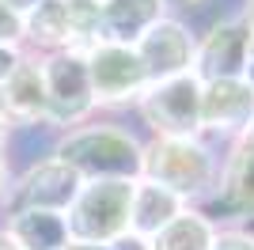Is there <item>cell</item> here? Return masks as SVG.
<instances>
[{"label":"cell","mask_w":254,"mask_h":250,"mask_svg":"<svg viewBox=\"0 0 254 250\" xmlns=\"http://www.w3.org/2000/svg\"><path fill=\"white\" fill-rule=\"evenodd\" d=\"M140 178L171 189L186 205L216 197L220 186V156L205 136H148Z\"/></svg>","instance_id":"cell-1"},{"label":"cell","mask_w":254,"mask_h":250,"mask_svg":"<svg viewBox=\"0 0 254 250\" xmlns=\"http://www.w3.org/2000/svg\"><path fill=\"white\" fill-rule=\"evenodd\" d=\"M53 156L68 163L84 182H99V178L137 182L140 159H144V140L118 122H84L57 136Z\"/></svg>","instance_id":"cell-2"},{"label":"cell","mask_w":254,"mask_h":250,"mask_svg":"<svg viewBox=\"0 0 254 250\" xmlns=\"http://www.w3.org/2000/svg\"><path fill=\"white\" fill-rule=\"evenodd\" d=\"M129 212H133V182L129 178L84 182L76 201L64 212L68 239L110 247V243L129 235Z\"/></svg>","instance_id":"cell-3"},{"label":"cell","mask_w":254,"mask_h":250,"mask_svg":"<svg viewBox=\"0 0 254 250\" xmlns=\"http://www.w3.org/2000/svg\"><path fill=\"white\" fill-rule=\"evenodd\" d=\"M38 64H42V83H46V125L57 133L84 125L95 110L84 50L42 53Z\"/></svg>","instance_id":"cell-4"},{"label":"cell","mask_w":254,"mask_h":250,"mask_svg":"<svg viewBox=\"0 0 254 250\" xmlns=\"http://www.w3.org/2000/svg\"><path fill=\"white\" fill-rule=\"evenodd\" d=\"M137 114L152 136H201V80L186 72L148 83L137 99Z\"/></svg>","instance_id":"cell-5"},{"label":"cell","mask_w":254,"mask_h":250,"mask_svg":"<svg viewBox=\"0 0 254 250\" xmlns=\"http://www.w3.org/2000/svg\"><path fill=\"white\" fill-rule=\"evenodd\" d=\"M84 57H87V80H91L95 106H106V110L137 106V99L148 87V72H144L133 46L95 42V46L84 50Z\"/></svg>","instance_id":"cell-6"},{"label":"cell","mask_w":254,"mask_h":250,"mask_svg":"<svg viewBox=\"0 0 254 250\" xmlns=\"http://www.w3.org/2000/svg\"><path fill=\"white\" fill-rule=\"evenodd\" d=\"M84 186V178L76 175L68 163H61L57 156H46L38 163H31L15 182H11V201L8 212L15 208H38V212H68V205L76 201Z\"/></svg>","instance_id":"cell-7"},{"label":"cell","mask_w":254,"mask_h":250,"mask_svg":"<svg viewBox=\"0 0 254 250\" xmlns=\"http://www.w3.org/2000/svg\"><path fill=\"white\" fill-rule=\"evenodd\" d=\"M247 50H251V31L239 15L216 19L209 31L197 38L193 50V68L201 83H216V80H243L247 68Z\"/></svg>","instance_id":"cell-8"},{"label":"cell","mask_w":254,"mask_h":250,"mask_svg":"<svg viewBox=\"0 0 254 250\" xmlns=\"http://www.w3.org/2000/svg\"><path fill=\"white\" fill-rule=\"evenodd\" d=\"M148 72V83L171 80V76H186L193 68V50H197V34L175 15H163L140 34V42L133 46Z\"/></svg>","instance_id":"cell-9"},{"label":"cell","mask_w":254,"mask_h":250,"mask_svg":"<svg viewBox=\"0 0 254 250\" xmlns=\"http://www.w3.org/2000/svg\"><path fill=\"white\" fill-rule=\"evenodd\" d=\"M254 129V87L247 80L201 83V136L239 140Z\"/></svg>","instance_id":"cell-10"},{"label":"cell","mask_w":254,"mask_h":250,"mask_svg":"<svg viewBox=\"0 0 254 250\" xmlns=\"http://www.w3.org/2000/svg\"><path fill=\"white\" fill-rule=\"evenodd\" d=\"M0 114L4 122L15 125H46V83H42V64L38 53H23L11 76L0 83Z\"/></svg>","instance_id":"cell-11"},{"label":"cell","mask_w":254,"mask_h":250,"mask_svg":"<svg viewBox=\"0 0 254 250\" xmlns=\"http://www.w3.org/2000/svg\"><path fill=\"white\" fill-rule=\"evenodd\" d=\"M163 15V0H95V42L137 46L140 34Z\"/></svg>","instance_id":"cell-12"},{"label":"cell","mask_w":254,"mask_h":250,"mask_svg":"<svg viewBox=\"0 0 254 250\" xmlns=\"http://www.w3.org/2000/svg\"><path fill=\"white\" fill-rule=\"evenodd\" d=\"M220 201L235 220H254V133L239 136L220 156Z\"/></svg>","instance_id":"cell-13"},{"label":"cell","mask_w":254,"mask_h":250,"mask_svg":"<svg viewBox=\"0 0 254 250\" xmlns=\"http://www.w3.org/2000/svg\"><path fill=\"white\" fill-rule=\"evenodd\" d=\"M23 46H31V53L38 57L57 50H80L72 0H38V8L23 15Z\"/></svg>","instance_id":"cell-14"},{"label":"cell","mask_w":254,"mask_h":250,"mask_svg":"<svg viewBox=\"0 0 254 250\" xmlns=\"http://www.w3.org/2000/svg\"><path fill=\"white\" fill-rule=\"evenodd\" d=\"M182 208H186V201L175 197L171 189L156 186V182H148V178H137V182H133L129 235H137V239H156V235L179 216Z\"/></svg>","instance_id":"cell-15"},{"label":"cell","mask_w":254,"mask_h":250,"mask_svg":"<svg viewBox=\"0 0 254 250\" xmlns=\"http://www.w3.org/2000/svg\"><path fill=\"white\" fill-rule=\"evenodd\" d=\"M19 250H64L68 247V224L61 212H38V208H15L4 224Z\"/></svg>","instance_id":"cell-16"},{"label":"cell","mask_w":254,"mask_h":250,"mask_svg":"<svg viewBox=\"0 0 254 250\" xmlns=\"http://www.w3.org/2000/svg\"><path fill=\"white\" fill-rule=\"evenodd\" d=\"M216 220L197 205H186L156 239H148L152 250H209L216 239Z\"/></svg>","instance_id":"cell-17"},{"label":"cell","mask_w":254,"mask_h":250,"mask_svg":"<svg viewBox=\"0 0 254 250\" xmlns=\"http://www.w3.org/2000/svg\"><path fill=\"white\" fill-rule=\"evenodd\" d=\"M209 250H254V231L243 224H224L216 228V239Z\"/></svg>","instance_id":"cell-18"},{"label":"cell","mask_w":254,"mask_h":250,"mask_svg":"<svg viewBox=\"0 0 254 250\" xmlns=\"http://www.w3.org/2000/svg\"><path fill=\"white\" fill-rule=\"evenodd\" d=\"M0 46L23 50V15H15L8 4H0Z\"/></svg>","instance_id":"cell-19"},{"label":"cell","mask_w":254,"mask_h":250,"mask_svg":"<svg viewBox=\"0 0 254 250\" xmlns=\"http://www.w3.org/2000/svg\"><path fill=\"white\" fill-rule=\"evenodd\" d=\"M11 167H8V159L0 156V208H8V201H11Z\"/></svg>","instance_id":"cell-20"},{"label":"cell","mask_w":254,"mask_h":250,"mask_svg":"<svg viewBox=\"0 0 254 250\" xmlns=\"http://www.w3.org/2000/svg\"><path fill=\"white\" fill-rule=\"evenodd\" d=\"M19 57H23V50H8V46H0V83L11 76V68L19 64Z\"/></svg>","instance_id":"cell-21"},{"label":"cell","mask_w":254,"mask_h":250,"mask_svg":"<svg viewBox=\"0 0 254 250\" xmlns=\"http://www.w3.org/2000/svg\"><path fill=\"white\" fill-rule=\"evenodd\" d=\"M106 250H152V247H148V239H137V235H126V239L110 243Z\"/></svg>","instance_id":"cell-22"},{"label":"cell","mask_w":254,"mask_h":250,"mask_svg":"<svg viewBox=\"0 0 254 250\" xmlns=\"http://www.w3.org/2000/svg\"><path fill=\"white\" fill-rule=\"evenodd\" d=\"M0 4H8L15 15H27V11H34L38 8V0H0Z\"/></svg>","instance_id":"cell-23"},{"label":"cell","mask_w":254,"mask_h":250,"mask_svg":"<svg viewBox=\"0 0 254 250\" xmlns=\"http://www.w3.org/2000/svg\"><path fill=\"white\" fill-rule=\"evenodd\" d=\"M243 80L254 87V34H251V50H247V68H243Z\"/></svg>","instance_id":"cell-24"},{"label":"cell","mask_w":254,"mask_h":250,"mask_svg":"<svg viewBox=\"0 0 254 250\" xmlns=\"http://www.w3.org/2000/svg\"><path fill=\"white\" fill-rule=\"evenodd\" d=\"M239 19L247 23V31L254 34V0H243V11H239Z\"/></svg>","instance_id":"cell-25"},{"label":"cell","mask_w":254,"mask_h":250,"mask_svg":"<svg viewBox=\"0 0 254 250\" xmlns=\"http://www.w3.org/2000/svg\"><path fill=\"white\" fill-rule=\"evenodd\" d=\"M8 136H11V125L4 122V114H0V156H4V148H8Z\"/></svg>","instance_id":"cell-26"},{"label":"cell","mask_w":254,"mask_h":250,"mask_svg":"<svg viewBox=\"0 0 254 250\" xmlns=\"http://www.w3.org/2000/svg\"><path fill=\"white\" fill-rule=\"evenodd\" d=\"M64 250H106V247H99V243H80V239H68V247Z\"/></svg>","instance_id":"cell-27"},{"label":"cell","mask_w":254,"mask_h":250,"mask_svg":"<svg viewBox=\"0 0 254 250\" xmlns=\"http://www.w3.org/2000/svg\"><path fill=\"white\" fill-rule=\"evenodd\" d=\"M0 250H19V247H15V239H11L4 228H0Z\"/></svg>","instance_id":"cell-28"},{"label":"cell","mask_w":254,"mask_h":250,"mask_svg":"<svg viewBox=\"0 0 254 250\" xmlns=\"http://www.w3.org/2000/svg\"><path fill=\"white\" fill-rule=\"evenodd\" d=\"M163 4H175V8H193V4H201V0H163Z\"/></svg>","instance_id":"cell-29"},{"label":"cell","mask_w":254,"mask_h":250,"mask_svg":"<svg viewBox=\"0 0 254 250\" xmlns=\"http://www.w3.org/2000/svg\"><path fill=\"white\" fill-rule=\"evenodd\" d=\"M251 133H254V129H251Z\"/></svg>","instance_id":"cell-30"}]
</instances>
